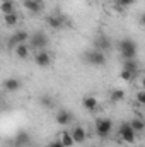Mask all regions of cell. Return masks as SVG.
<instances>
[{"label": "cell", "mask_w": 145, "mask_h": 147, "mask_svg": "<svg viewBox=\"0 0 145 147\" xmlns=\"http://www.w3.org/2000/svg\"><path fill=\"white\" fill-rule=\"evenodd\" d=\"M142 89H145V77L142 79Z\"/></svg>", "instance_id": "cell-29"}, {"label": "cell", "mask_w": 145, "mask_h": 147, "mask_svg": "<svg viewBox=\"0 0 145 147\" xmlns=\"http://www.w3.org/2000/svg\"><path fill=\"white\" fill-rule=\"evenodd\" d=\"M119 135H121L123 142L133 144V142H135V137H137V132L132 128L130 123H121V127H119Z\"/></svg>", "instance_id": "cell-5"}, {"label": "cell", "mask_w": 145, "mask_h": 147, "mask_svg": "<svg viewBox=\"0 0 145 147\" xmlns=\"http://www.w3.org/2000/svg\"><path fill=\"white\" fill-rule=\"evenodd\" d=\"M111 130H113V121L109 118H97L96 120V132H97V135L101 139L109 137Z\"/></svg>", "instance_id": "cell-3"}, {"label": "cell", "mask_w": 145, "mask_h": 147, "mask_svg": "<svg viewBox=\"0 0 145 147\" xmlns=\"http://www.w3.org/2000/svg\"><path fill=\"white\" fill-rule=\"evenodd\" d=\"M14 51H15L17 58H21V60H26V58L29 57V53H31V46H28V43H22V45L15 46V48H14Z\"/></svg>", "instance_id": "cell-14"}, {"label": "cell", "mask_w": 145, "mask_h": 147, "mask_svg": "<svg viewBox=\"0 0 145 147\" xmlns=\"http://www.w3.org/2000/svg\"><path fill=\"white\" fill-rule=\"evenodd\" d=\"M29 33H26V31H15L10 39H9V46H19V45H22V43H28V39H29Z\"/></svg>", "instance_id": "cell-6"}, {"label": "cell", "mask_w": 145, "mask_h": 147, "mask_svg": "<svg viewBox=\"0 0 145 147\" xmlns=\"http://www.w3.org/2000/svg\"><path fill=\"white\" fill-rule=\"evenodd\" d=\"M56 123L62 125V127H67L68 123H72V113L65 110H60L56 113Z\"/></svg>", "instance_id": "cell-10"}, {"label": "cell", "mask_w": 145, "mask_h": 147, "mask_svg": "<svg viewBox=\"0 0 145 147\" xmlns=\"http://www.w3.org/2000/svg\"><path fill=\"white\" fill-rule=\"evenodd\" d=\"M140 24H142V26H145V12L140 16Z\"/></svg>", "instance_id": "cell-28"}, {"label": "cell", "mask_w": 145, "mask_h": 147, "mask_svg": "<svg viewBox=\"0 0 145 147\" xmlns=\"http://www.w3.org/2000/svg\"><path fill=\"white\" fill-rule=\"evenodd\" d=\"M46 22H48V26L51 28V29H55V31H58V29H62L63 28V17H60V16H48L46 17Z\"/></svg>", "instance_id": "cell-12"}, {"label": "cell", "mask_w": 145, "mask_h": 147, "mask_svg": "<svg viewBox=\"0 0 145 147\" xmlns=\"http://www.w3.org/2000/svg\"><path fill=\"white\" fill-rule=\"evenodd\" d=\"M72 135H73L75 144H82V142H85V139H87V134H85V130H84L82 127H75L72 130Z\"/></svg>", "instance_id": "cell-15"}, {"label": "cell", "mask_w": 145, "mask_h": 147, "mask_svg": "<svg viewBox=\"0 0 145 147\" xmlns=\"http://www.w3.org/2000/svg\"><path fill=\"white\" fill-rule=\"evenodd\" d=\"M24 7L33 14H39L44 9V2L43 0H24Z\"/></svg>", "instance_id": "cell-7"}, {"label": "cell", "mask_w": 145, "mask_h": 147, "mask_svg": "<svg viewBox=\"0 0 145 147\" xmlns=\"http://www.w3.org/2000/svg\"><path fill=\"white\" fill-rule=\"evenodd\" d=\"M29 46H31V48H36L39 51H41L44 46H48V36H46V33L36 31L34 34H31V38H29Z\"/></svg>", "instance_id": "cell-4"}, {"label": "cell", "mask_w": 145, "mask_h": 147, "mask_svg": "<svg viewBox=\"0 0 145 147\" xmlns=\"http://www.w3.org/2000/svg\"><path fill=\"white\" fill-rule=\"evenodd\" d=\"M123 69H126V70H130V72H133V74H138V62L135 58L123 60Z\"/></svg>", "instance_id": "cell-18"}, {"label": "cell", "mask_w": 145, "mask_h": 147, "mask_svg": "<svg viewBox=\"0 0 145 147\" xmlns=\"http://www.w3.org/2000/svg\"><path fill=\"white\" fill-rule=\"evenodd\" d=\"M137 101H138V103L145 108V89H142V91H138V92H137Z\"/></svg>", "instance_id": "cell-25"}, {"label": "cell", "mask_w": 145, "mask_h": 147, "mask_svg": "<svg viewBox=\"0 0 145 147\" xmlns=\"http://www.w3.org/2000/svg\"><path fill=\"white\" fill-rule=\"evenodd\" d=\"M34 62H36L38 67H48L50 63H51V57H50V53L48 51H44V50H41V51H38L36 57H34Z\"/></svg>", "instance_id": "cell-8"}, {"label": "cell", "mask_w": 145, "mask_h": 147, "mask_svg": "<svg viewBox=\"0 0 145 147\" xmlns=\"http://www.w3.org/2000/svg\"><path fill=\"white\" fill-rule=\"evenodd\" d=\"M3 89L9 91V92H15L21 89V80L15 79V77H9L5 82H3Z\"/></svg>", "instance_id": "cell-13"}, {"label": "cell", "mask_w": 145, "mask_h": 147, "mask_svg": "<svg viewBox=\"0 0 145 147\" xmlns=\"http://www.w3.org/2000/svg\"><path fill=\"white\" fill-rule=\"evenodd\" d=\"M130 125H132V128H133L137 134H140V132L145 130V121L142 118H133V120L130 121Z\"/></svg>", "instance_id": "cell-19"}, {"label": "cell", "mask_w": 145, "mask_h": 147, "mask_svg": "<svg viewBox=\"0 0 145 147\" xmlns=\"http://www.w3.org/2000/svg\"><path fill=\"white\" fill-rule=\"evenodd\" d=\"M60 140L63 142V146L65 147H72L75 144V140H73V135L72 134H68V132H62V135H60Z\"/></svg>", "instance_id": "cell-20"}, {"label": "cell", "mask_w": 145, "mask_h": 147, "mask_svg": "<svg viewBox=\"0 0 145 147\" xmlns=\"http://www.w3.org/2000/svg\"><path fill=\"white\" fill-rule=\"evenodd\" d=\"M94 48L99 50V51H108V50H111V41H109V38H106V36L96 38V41H94Z\"/></svg>", "instance_id": "cell-11"}, {"label": "cell", "mask_w": 145, "mask_h": 147, "mask_svg": "<svg viewBox=\"0 0 145 147\" xmlns=\"http://www.w3.org/2000/svg\"><path fill=\"white\" fill-rule=\"evenodd\" d=\"M3 21H5V24L7 26H15L17 24V21H19V14L17 12H14V14H9V16H3Z\"/></svg>", "instance_id": "cell-21"}, {"label": "cell", "mask_w": 145, "mask_h": 147, "mask_svg": "<svg viewBox=\"0 0 145 147\" xmlns=\"http://www.w3.org/2000/svg\"><path fill=\"white\" fill-rule=\"evenodd\" d=\"M48 147H65V146H63V142H62V140H55V142H51Z\"/></svg>", "instance_id": "cell-27"}, {"label": "cell", "mask_w": 145, "mask_h": 147, "mask_svg": "<svg viewBox=\"0 0 145 147\" xmlns=\"http://www.w3.org/2000/svg\"><path fill=\"white\" fill-rule=\"evenodd\" d=\"M28 142H29V134H26V132L17 134V137H15V146H24V144H28Z\"/></svg>", "instance_id": "cell-23"}, {"label": "cell", "mask_w": 145, "mask_h": 147, "mask_svg": "<svg viewBox=\"0 0 145 147\" xmlns=\"http://www.w3.org/2000/svg\"><path fill=\"white\" fill-rule=\"evenodd\" d=\"M137 75H138V74H133V72H130V70H126V69H121V72H119V79L130 82V80H133Z\"/></svg>", "instance_id": "cell-22"}, {"label": "cell", "mask_w": 145, "mask_h": 147, "mask_svg": "<svg viewBox=\"0 0 145 147\" xmlns=\"http://www.w3.org/2000/svg\"><path fill=\"white\" fill-rule=\"evenodd\" d=\"M85 62L87 63H91V65H96V67H103L104 63H106V55H104V51H99V50H91V51H87L85 53Z\"/></svg>", "instance_id": "cell-2"}, {"label": "cell", "mask_w": 145, "mask_h": 147, "mask_svg": "<svg viewBox=\"0 0 145 147\" xmlns=\"http://www.w3.org/2000/svg\"><path fill=\"white\" fill-rule=\"evenodd\" d=\"M118 2H119V5H123V7H130L135 0H118Z\"/></svg>", "instance_id": "cell-26"}, {"label": "cell", "mask_w": 145, "mask_h": 147, "mask_svg": "<svg viewBox=\"0 0 145 147\" xmlns=\"http://www.w3.org/2000/svg\"><path fill=\"white\" fill-rule=\"evenodd\" d=\"M137 51H138V48H137V43L133 39L126 38V39H121L119 41V53H121L123 60L137 58Z\"/></svg>", "instance_id": "cell-1"}, {"label": "cell", "mask_w": 145, "mask_h": 147, "mask_svg": "<svg viewBox=\"0 0 145 147\" xmlns=\"http://www.w3.org/2000/svg\"><path fill=\"white\" fill-rule=\"evenodd\" d=\"M82 105H84V108L89 111V113H96L97 111V106H99V103H97V99L94 96H85L82 99Z\"/></svg>", "instance_id": "cell-9"}, {"label": "cell", "mask_w": 145, "mask_h": 147, "mask_svg": "<svg viewBox=\"0 0 145 147\" xmlns=\"http://www.w3.org/2000/svg\"><path fill=\"white\" fill-rule=\"evenodd\" d=\"M39 103H41L43 106H46V108H51V106H53V99H51L50 96H41V98H39Z\"/></svg>", "instance_id": "cell-24"}, {"label": "cell", "mask_w": 145, "mask_h": 147, "mask_svg": "<svg viewBox=\"0 0 145 147\" xmlns=\"http://www.w3.org/2000/svg\"><path fill=\"white\" fill-rule=\"evenodd\" d=\"M0 10H2L3 16L14 14V12H15V3H14V0H3L2 5H0Z\"/></svg>", "instance_id": "cell-16"}, {"label": "cell", "mask_w": 145, "mask_h": 147, "mask_svg": "<svg viewBox=\"0 0 145 147\" xmlns=\"http://www.w3.org/2000/svg\"><path fill=\"white\" fill-rule=\"evenodd\" d=\"M125 99V91L123 89H113L111 92H109V101L113 103V105H116V103H119V101H123Z\"/></svg>", "instance_id": "cell-17"}]
</instances>
